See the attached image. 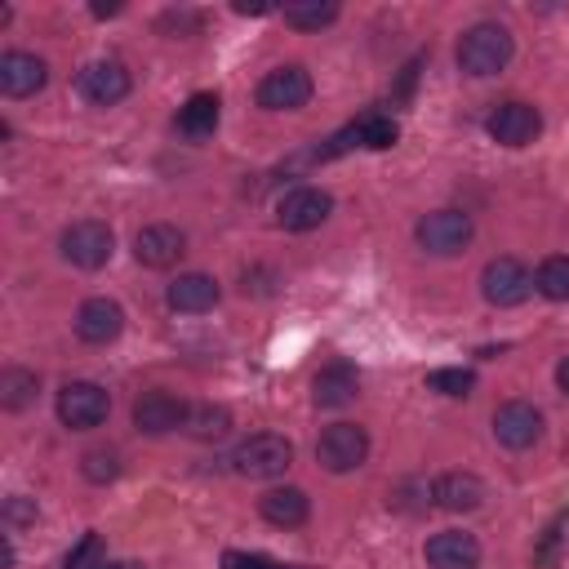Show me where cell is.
Wrapping results in <instances>:
<instances>
[{"label":"cell","instance_id":"6da1fadb","mask_svg":"<svg viewBox=\"0 0 569 569\" xmlns=\"http://www.w3.org/2000/svg\"><path fill=\"white\" fill-rule=\"evenodd\" d=\"M511 62V31L502 22H476L458 40V67L467 76H498Z\"/></svg>","mask_w":569,"mask_h":569},{"label":"cell","instance_id":"7a4b0ae2","mask_svg":"<svg viewBox=\"0 0 569 569\" xmlns=\"http://www.w3.org/2000/svg\"><path fill=\"white\" fill-rule=\"evenodd\" d=\"M289 462H293V445H289L284 436H276V431H253V436L240 440L236 453H231V467H236L240 476H249V480H271V476H280Z\"/></svg>","mask_w":569,"mask_h":569},{"label":"cell","instance_id":"3957f363","mask_svg":"<svg viewBox=\"0 0 569 569\" xmlns=\"http://www.w3.org/2000/svg\"><path fill=\"white\" fill-rule=\"evenodd\" d=\"M413 236H418V244H422L427 253L449 258V253H462V249L471 244L476 222H471V213H462V209H436V213L418 218Z\"/></svg>","mask_w":569,"mask_h":569},{"label":"cell","instance_id":"277c9868","mask_svg":"<svg viewBox=\"0 0 569 569\" xmlns=\"http://www.w3.org/2000/svg\"><path fill=\"white\" fill-rule=\"evenodd\" d=\"M316 458L325 471L342 476V471H356L365 458H369V431L360 422H329L316 440Z\"/></svg>","mask_w":569,"mask_h":569},{"label":"cell","instance_id":"5b68a950","mask_svg":"<svg viewBox=\"0 0 569 569\" xmlns=\"http://www.w3.org/2000/svg\"><path fill=\"white\" fill-rule=\"evenodd\" d=\"M111 249H116V236H111V227L98 222V218H80V222H71V227L62 231V258H67L71 267H80V271L107 267V262H111Z\"/></svg>","mask_w":569,"mask_h":569},{"label":"cell","instance_id":"8992f818","mask_svg":"<svg viewBox=\"0 0 569 569\" xmlns=\"http://www.w3.org/2000/svg\"><path fill=\"white\" fill-rule=\"evenodd\" d=\"M111 413V396H107V387H98V382H67L62 391H58V418H62V427H71V431H89V427H98L102 418Z\"/></svg>","mask_w":569,"mask_h":569},{"label":"cell","instance_id":"52a82bcc","mask_svg":"<svg viewBox=\"0 0 569 569\" xmlns=\"http://www.w3.org/2000/svg\"><path fill=\"white\" fill-rule=\"evenodd\" d=\"M258 107H267V111H298V107H307V98H311V76H307V67H298V62H289V67H276V71H267L262 80H258Z\"/></svg>","mask_w":569,"mask_h":569},{"label":"cell","instance_id":"ba28073f","mask_svg":"<svg viewBox=\"0 0 569 569\" xmlns=\"http://www.w3.org/2000/svg\"><path fill=\"white\" fill-rule=\"evenodd\" d=\"M529 289H533V276H529V267L520 258H493L480 271V293L493 307H516V302L529 298Z\"/></svg>","mask_w":569,"mask_h":569},{"label":"cell","instance_id":"9c48e42d","mask_svg":"<svg viewBox=\"0 0 569 569\" xmlns=\"http://www.w3.org/2000/svg\"><path fill=\"white\" fill-rule=\"evenodd\" d=\"M129 71L120 67V62H111V58H98V62H84L80 67V76H76V89H80V98L84 102H93V107H116L124 93H129Z\"/></svg>","mask_w":569,"mask_h":569},{"label":"cell","instance_id":"30bf717a","mask_svg":"<svg viewBox=\"0 0 569 569\" xmlns=\"http://www.w3.org/2000/svg\"><path fill=\"white\" fill-rule=\"evenodd\" d=\"M329 213H333V196L320 191V187H293V191L276 204V222H280L284 231H311V227H320Z\"/></svg>","mask_w":569,"mask_h":569},{"label":"cell","instance_id":"8fae6325","mask_svg":"<svg viewBox=\"0 0 569 569\" xmlns=\"http://www.w3.org/2000/svg\"><path fill=\"white\" fill-rule=\"evenodd\" d=\"M187 253V236L173 227V222H151L133 236V258L151 271H169L178 258Z\"/></svg>","mask_w":569,"mask_h":569},{"label":"cell","instance_id":"7c38bea8","mask_svg":"<svg viewBox=\"0 0 569 569\" xmlns=\"http://www.w3.org/2000/svg\"><path fill=\"white\" fill-rule=\"evenodd\" d=\"M485 129H489V138L502 142V147H525V142L538 138L542 116H538V107H529V102H502V107L489 111Z\"/></svg>","mask_w":569,"mask_h":569},{"label":"cell","instance_id":"4fadbf2b","mask_svg":"<svg viewBox=\"0 0 569 569\" xmlns=\"http://www.w3.org/2000/svg\"><path fill=\"white\" fill-rule=\"evenodd\" d=\"M493 436L507 449H529L542 436V413L529 400H507L493 409Z\"/></svg>","mask_w":569,"mask_h":569},{"label":"cell","instance_id":"5bb4252c","mask_svg":"<svg viewBox=\"0 0 569 569\" xmlns=\"http://www.w3.org/2000/svg\"><path fill=\"white\" fill-rule=\"evenodd\" d=\"M120 329H124L120 302H111V298H84V302H80V311H76V333H80V342L107 347V342L120 338Z\"/></svg>","mask_w":569,"mask_h":569},{"label":"cell","instance_id":"9a60e30c","mask_svg":"<svg viewBox=\"0 0 569 569\" xmlns=\"http://www.w3.org/2000/svg\"><path fill=\"white\" fill-rule=\"evenodd\" d=\"M187 422V405L169 391H142L133 400V427L147 431V436H164V431H178Z\"/></svg>","mask_w":569,"mask_h":569},{"label":"cell","instance_id":"2e32d148","mask_svg":"<svg viewBox=\"0 0 569 569\" xmlns=\"http://www.w3.org/2000/svg\"><path fill=\"white\" fill-rule=\"evenodd\" d=\"M44 80H49L44 58L22 53V49H13V53L0 58V93L4 98H31V93L44 89Z\"/></svg>","mask_w":569,"mask_h":569},{"label":"cell","instance_id":"e0dca14e","mask_svg":"<svg viewBox=\"0 0 569 569\" xmlns=\"http://www.w3.org/2000/svg\"><path fill=\"white\" fill-rule=\"evenodd\" d=\"M427 565L431 569H476L480 565V542L462 529H445V533H431L427 538Z\"/></svg>","mask_w":569,"mask_h":569},{"label":"cell","instance_id":"ac0fdd59","mask_svg":"<svg viewBox=\"0 0 569 569\" xmlns=\"http://www.w3.org/2000/svg\"><path fill=\"white\" fill-rule=\"evenodd\" d=\"M431 502L445 511H476L485 502V480L471 471H445L431 485Z\"/></svg>","mask_w":569,"mask_h":569},{"label":"cell","instance_id":"d6986e66","mask_svg":"<svg viewBox=\"0 0 569 569\" xmlns=\"http://www.w3.org/2000/svg\"><path fill=\"white\" fill-rule=\"evenodd\" d=\"M356 391H360V378H356V369L342 365V360L325 365V369L311 378V400H316L320 409H342V405L356 400Z\"/></svg>","mask_w":569,"mask_h":569},{"label":"cell","instance_id":"ffe728a7","mask_svg":"<svg viewBox=\"0 0 569 569\" xmlns=\"http://www.w3.org/2000/svg\"><path fill=\"white\" fill-rule=\"evenodd\" d=\"M169 307L173 311H187V316H196V311H209L213 302H218V280L213 276H204V271H187V276H178L173 284H169Z\"/></svg>","mask_w":569,"mask_h":569},{"label":"cell","instance_id":"44dd1931","mask_svg":"<svg viewBox=\"0 0 569 569\" xmlns=\"http://www.w3.org/2000/svg\"><path fill=\"white\" fill-rule=\"evenodd\" d=\"M258 511H262V520H271V525H280V529H293V525H302V520L311 516V498H307L302 489L284 485V489H267V493L258 498Z\"/></svg>","mask_w":569,"mask_h":569},{"label":"cell","instance_id":"7402d4cb","mask_svg":"<svg viewBox=\"0 0 569 569\" xmlns=\"http://www.w3.org/2000/svg\"><path fill=\"white\" fill-rule=\"evenodd\" d=\"M213 124H218V93H191L178 107V129L187 138H204V133H213Z\"/></svg>","mask_w":569,"mask_h":569},{"label":"cell","instance_id":"603a6c76","mask_svg":"<svg viewBox=\"0 0 569 569\" xmlns=\"http://www.w3.org/2000/svg\"><path fill=\"white\" fill-rule=\"evenodd\" d=\"M182 431L196 436V440H222L231 431V413L222 405H191Z\"/></svg>","mask_w":569,"mask_h":569},{"label":"cell","instance_id":"cb8c5ba5","mask_svg":"<svg viewBox=\"0 0 569 569\" xmlns=\"http://www.w3.org/2000/svg\"><path fill=\"white\" fill-rule=\"evenodd\" d=\"M351 129H356V142H360V147H369V151H387V147L400 138V124H396L391 116H382V111L360 116Z\"/></svg>","mask_w":569,"mask_h":569},{"label":"cell","instance_id":"d4e9b609","mask_svg":"<svg viewBox=\"0 0 569 569\" xmlns=\"http://www.w3.org/2000/svg\"><path fill=\"white\" fill-rule=\"evenodd\" d=\"M565 542H569V511H560V516L542 529V538H538V547H533V569H556L560 556H565Z\"/></svg>","mask_w":569,"mask_h":569},{"label":"cell","instance_id":"484cf974","mask_svg":"<svg viewBox=\"0 0 569 569\" xmlns=\"http://www.w3.org/2000/svg\"><path fill=\"white\" fill-rule=\"evenodd\" d=\"M533 284H538L542 298H551V302H569V258H565V253L542 258Z\"/></svg>","mask_w":569,"mask_h":569},{"label":"cell","instance_id":"4316f807","mask_svg":"<svg viewBox=\"0 0 569 569\" xmlns=\"http://www.w3.org/2000/svg\"><path fill=\"white\" fill-rule=\"evenodd\" d=\"M36 373L31 369H18V365H9L4 373H0V405L4 409H27L31 400H36Z\"/></svg>","mask_w":569,"mask_h":569},{"label":"cell","instance_id":"83f0119b","mask_svg":"<svg viewBox=\"0 0 569 569\" xmlns=\"http://www.w3.org/2000/svg\"><path fill=\"white\" fill-rule=\"evenodd\" d=\"M333 18H338V4H333V0H325V4H320V0H316V4H289V9H284V22L298 27V31H320V27H329Z\"/></svg>","mask_w":569,"mask_h":569},{"label":"cell","instance_id":"f1b7e54d","mask_svg":"<svg viewBox=\"0 0 569 569\" xmlns=\"http://www.w3.org/2000/svg\"><path fill=\"white\" fill-rule=\"evenodd\" d=\"M427 387H431V391H440V396L462 400V396H471L476 373H471V369H431V373H427Z\"/></svg>","mask_w":569,"mask_h":569},{"label":"cell","instance_id":"f546056e","mask_svg":"<svg viewBox=\"0 0 569 569\" xmlns=\"http://www.w3.org/2000/svg\"><path fill=\"white\" fill-rule=\"evenodd\" d=\"M80 471H84V480L107 485V480H116L120 462H116V453H111V449H89V453L80 458Z\"/></svg>","mask_w":569,"mask_h":569},{"label":"cell","instance_id":"4dcf8cb0","mask_svg":"<svg viewBox=\"0 0 569 569\" xmlns=\"http://www.w3.org/2000/svg\"><path fill=\"white\" fill-rule=\"evenodd\" d=\"M93 565H102V538H98V533H84V538L67 551L62 569H93Z\"/></svg>","mask_w":569,"mask_h":569},{"label":"cell","instance_id":"1f68e13d","mask_svg":"<svg viewBox=\"0 0 569 569\" xmlns=\"http://www.w3.org/2000/svg\"><path fill=\"white\" fill-rule=\"evenodd\" d=\"M222 569H298V565H280L271 556H253V551H227Z\"/></svg>","mask_w":569,"mask_h":569},{"label":"cell","instance_id":"d6a6232c","mask_svg":"<svg viewBox=\"0 0 569 569\" xmlns=\"http://www.w3.org/2000/svg\"><path fill=\"white\" fill-rule=\"evenodd\" d=\"M4 520H9V525H22V520H36V507H31L27 498H9V502H4Z\"/></svg>","mask_w":569,"mask_h":569},{"label":"cell","instance_id":"836d02e7","mask_svg":"<svg viewBox=\"0 0 569 569\" xmlns=\"http://www.w3.org/2000/svg\"><path fill=\"white\" fill-rule=\"evenodd\" d=\"M556 387H560V391L569 396V356H565V360L556 365Z\"/></svg>","mask_w":569,"mask_h":569},{"label":"cell","instance_id":"e575fe53","mask_svg":"<svg viewBox=\"0 0 569 569\" xmlns=\"http://www.w3.org/2000/svg\"><path fill=\"white\" fill-rule=\"evenodd\" d=\"M231 9H236V13H253V18H258V13H267V4H258V0H253V4H249V0H236Z\"/></svg>","mask_w":569,"mask_h":569},{"label":"cell","instance_id":"d590c367","mask_svg":"<svg viewBox=\"0 0 569 569\" xmlns=\"http://www.w3.org/2000/svg\"><path fill=\"white\" fill-rule=\"evenodd\" d=\"M0 565H4V569H9V565H13V547H9V542H4V547H0Z\"/></svg>","mask_w":569,"mask_h":569},{"label":"cell","instance_id":"8d00e7d4","mask_svg":"<svg viewBox=\"0 0 569 569\" xmlns=\"http://www.w3.org/2000/svg\"><path fill=\"white\" fill-rule=\"evenodd\" d=\"M111 569H142V565H133V560H124V565H111Z\"/></svg>","mask_w":569,"mask_h":569}]
</instances>
